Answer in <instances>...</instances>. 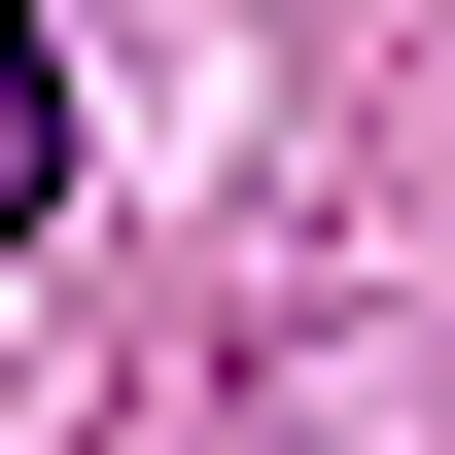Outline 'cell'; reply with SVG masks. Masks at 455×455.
Returning <instances> with one entry per match:
<instances>
[{"label":"cell","mask_w":455,"mask_h":455,"mask_svg":"<svg viewBox=\"0 0 455 455\" xmlns=\"http://www.w3.org/2000/svg\"><path fill=\"white\" fill-rule=\"evenodd\" d=\"M36 211H70V36L0 0V245H36Z\"/></svg>","instance_id":"1"}]
</instances>
